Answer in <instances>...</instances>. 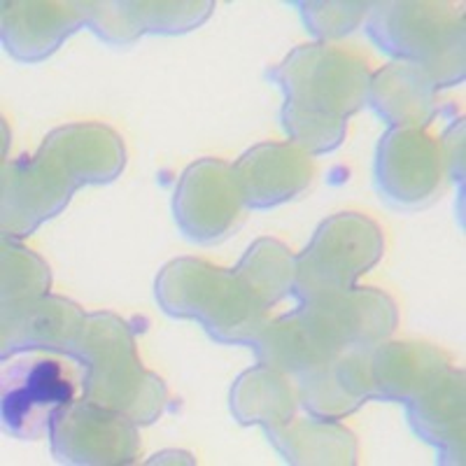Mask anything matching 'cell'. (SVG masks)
Wrapping results in <instances>:
<instances>
[{
    "label": "cell",
    "mask_w": 466,
    "mask_h": 466,
    "mask_svg": "<svg viewBox=\"0 0 466 466\" xmlns=\"http://www.w3.org/2000/svg\"><path fill=\"white\" fill-rule=\"evenodd\" d=\"M273 77L287 94V131L310 152H329L343 140L345 119L371 89L366 61L327 45L299 47Z\"/></svg>",
    "instance_id": "cell-1"
},
{
    "label": "cell",
    "mask_w": 466,
    "mask_h": 466,
    "mask_svg": "<svg viewBox=\"0 0 466 466\" xmlns=\"http://www.w3.org/2000/svg\"><path fill=\"white\" fill-rule=\"evenodd\" d=\"M70 355L86 369L85 394L89 401L127 415L131 422H152L161 413L164 385L143 371L131 336L116 318H86Z\"/></svg>",
    "instance_id": "cell-2"
},
{
    "label": "cell",
    "mask_w": 466,
    "mask_h": 466,
    "mask_svg": "<svg viewBox=\"0 0 466 466\" xmlns=\"http://www.w3.org/2000/svg\"><path fill=\"white\" fill-rule=\"evenodd\" d=\"M157 297L170 315L198 319L222 340H255L264 313V303L248 289L238 273L197 259L166 266L157 280Z\"/></svg>",
    "instance_id": "cell-3"
},
{
    "label": "cell",
    "mask_w": 466,
    "mask_h": 466,
    "mask_svg": "<svg viewBox=\"0 0 466 466\" xmlns=\"http://www.w3.org/2000/svg\"><path fill=\"white\" fill-rule=\"evenodd\" d=\"M371 35L380 49L422 66L436 86L461 80V15L434 3H390L380 5L371 22Z\"/></svg>",
    "instance_id": "cell-4"
},
{
    "label": "cell",
    "mask_w": 466,
    "mask_h": 466,
    "mask_svg": "<svg viewBox=\"0 0 466 466\" xmlns=\"http://www.w3.org/2000/svg\"><path fill=\"white\" fill-rule=\"evenodd\" d=\"M382 255L376 222L361 215H339L315 233L313 245L297 259L299 289L310 297L343 291Z\"/></svg>",
    "instance_id": "cell-5"
},
{
    "label": "cell",
    "mask_w": 466,
    "mask_h": 466,
    "mask_svg": "<svg viewBox=\"0 0 466 466\" xmlns=\"http://www.w3.org/2000/svg\"><path fill=\"white\" fill-rule=\"evenodd\" d=\"M52 436L58 460L80 464H127L136 452L131 420L94 401L61 408Z\"/></svg>",
    "instance_id": "cell-6"
},
{
    "label": "cell",
    "mask_w": 466,
    "mask_h": 466,
    "mask_svg": "<svg viewBox=\"0 0 466 466\" xmlns=\"http://www.w3.org/2000/svg\"><path fill=\"white\" fill-rule=\"evenodd\" d=\"M245 198L224 161L203 159L191 166L175 191V218L191 238L210 243L227 236Z\"/></svg>",
    "instance_id": "cell-7"
},
{
    "label": "cell",
    "mask_w": 466,
    "mask_h": 466,
    "mask_svg": "<svg viewBox=\"0 0 466 466\" xmlns=\"http://www.w3.org/2000/svg\"><path fill=\"white\" fill-rule=\"evenodd\" d=\"M378 180L399 206H422L439 189V147L420 127H394L380 143Z\"/></svg>",
    "instance_id": "cell-8"
},
{
    "label": "cell",
    "mask_w": 466,
    "mask_h": 466,
    "mask_svg": "<svg viewBox=\"0 0 466 466\" xmlns=\"http://www.w3.org/2000/svg\"><path fill=\"white\" fill-rule=\"evenodd\" d=\"M70 401L73 385L64 378L58 361L40 360L33 364H16L5 373L3 420L7 430L22 439L40 434Z\"/></svg>",
    "instance_id": "cell-9"
},
{
    "label": "cell",
    "mask_w": 466,
    "mask_h": 466,
    "mask_svg": "<svg viewBox=\"0 0 466 466\" xmlns=\"http://www.w3.org/2000/svg\"><path fill=\"white\" fill-rule=\"evenodd\" d=\"M231 170L245 203L268 208L299 194L310 182L313 164L299 147L273 143L249 149Z\"/></svg>",
    "instance_id": "cell-10"
},
{
    "label": "cell",
    "mask_w": 466,
    "mask_h": 466,
    "mask_svg": "<svg viewBox=\"0 0 466 466\" xmlns=\"http://www.w3.org/2000/svg\"><path fill=\"white\" fill-rule=\"evenodd\" d=\"M376 397L371 361L364 355L329 361L327 369H315V376L303 382V401L322 420H336L352 413L366 399Z\"/></svg>",
    "instance_id": "cell-11"
},
{
    "label": "cell",
    "mask_w": 466,
    "mask_h": 466,
    "mask_svg": "<svg viewBox=\"0 0 466 466\" xmlns=\"http://www.w3.org/2000/svg\"><path fill=\"white\" fill-rule=\"evenodd\" d=\"M15 318L5 322V345L16 348L73 350L85 315L64 299H40L28 308H12Z\"/></svg>",
    "instance_id": "cell-12"
},
{
    "label": "cell",
    "mask_w": 466,
    "mask_h": 466,
    "mask_svg": "<svg viewBox=\"0 0 466 466\" xmlns=\"http://www.w3.org/2000/svg\"><path fill=\"white\" fill-rule=\"evenodd\" d=\"M436 82L413 61L392 64L371 82V96L380 115L399 127H420L431 115Z\"/></svg>",
    "instance_id": "cell-13"
},
{
    "label": "cell",
    "mask_w": 466,
    "mask_h": 466,
    "mask_svg": "<svg viewBox=\"0 0 466 466\" xmlns=\"http://www.w3.org/2000/svg\"><path fill=\"white\" fill-rule=\"evenodd\" d=\"M443 355L431 348L413 343H392L380 350L371 361V378L376 397L413 399L422 392L443 369Z\"/></svg>",
    "instance_id": "cell-14"
},
{
    "label": "cell",
    "mask_w": 466,
    "mask_h": 466,
    "mask_svg": "<svg viewBox=\"0 0 466 466\" xmlns=\"http://www.w3.org/2000/svg\"><path fill=\"white\" fill-rule=\"evenodd\" d=\"M461 373L443 369L422 392L415 394L410 401V418L418 434L441 448L461 441Z\"/></svg>",
    "instance_id": "cell-15"
},
{
    "label": "cell",
    "mask_w": 466,
    "mask_h": 466,
    "mask_svg": "<svg viewBox=\"0 0 466 466\" xmlns=\"http://www.w3.org/2000/svg\"><path fill=\"white\" fill-rule=\"evenodd\" d=\"M24 15L31 19V26L3 19V35L12 54L19 58H40L56 49V45L75 31L77 24L86 19V12L80 15L70 10L75 5H45V3H22Z\"/></svg>",
    "instance_id": "cell-16"
},
{
    "label": "cell",
    "mask_w": 466,
    "mask_h": 466,
    "mask_svg": "<svg viewBox=\"0 0 466 466\" xmlns=\"http://www.w3.org/2000/svg\"><path fill=\"white\" fill-rule=\"evenodd\" d=\"M231 408L240 422L282 427L294 415V397L285 380L261 364L240 378L231 392Z\"/></svg>",
    "instance_id": "cell-17"
},
{
    "label": "cell",
    "mask_w": 466,
    "mask_h": 466,
    "mask_svg": "<svg viewBox=\"0 0 466 466\" xmlns=\"http://www.w3.org/2000/svg\"><path fill=\"white\" fill-rule=\"evenodd\" d=\"M236 273L266 308L268 303H276L285 294L287 287H291V280L297 276V266L280 243L259 240L255 248H249Z\"/></svg>",
    "instance_id": "cell-18"
},
{
    "label": "cell",
    "mask_w": 466,
    "mask_h": 466,
    "mask_svg": "<svg viewBox=\"0 0 466 466\" xmlns=\"http://www.w3.org/2000/svg\"><path fill=\"white\" fill-rule=\"evenodd\" d=\"M364 3H319L306 5V22H310L318 35L334 37L352 31L366 12Z\"/></svg>",
    "instance_id": "cell-19"
}]
</instances>
